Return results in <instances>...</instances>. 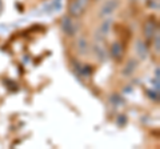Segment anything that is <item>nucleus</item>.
Masks as SVG:
<instances>
[{"mask_svg":"<svg viewBox=\"0 0 160 149\" xmlns=\"http://www.w3.org/2000/svg\"><path fill=\"white\" fill-rule=\"evenodd\" d=\"M60 28H62L64 35H67L69 37H73L79 31V24L73 20L72 16L64 15L62 17V20H60Z\"/></svg>","mask_w":160,"mask_h":149,"instance_id":"obj_1","label":"nucleus"},{"mask_svg":"<svg viewBox=\"0 0 160 149\" xmlns=\"http://www.w3.org/2000/svg\"><path fill=\"white\" fill-rule=\"evenodd\" d=\"M112 23L113 20L111 17H106L104 20L102 22V24L99 26L98 31H96V35H95V37H96V40H100V41H104V39H106L109 32H111V28H112Z\"/></svg>","mask_w":160,"mask_h":149,"instance_id":"obj_2","label":"nucleus"},{"mask_svg":"<svg viewBox=\"0 0 160 149\" xmlns=\"http://www.w3.org/2000/svg\"><path fill=\"white\" fill-rule=\"evenodd\" d=\"M120 2L119 0H107L103 3V6L99 9V16L100 17H108L119 8Z\"/></svg>","mask_w":160,"mask_h":149,"instance_id":"obj_3","label":"nucleus"},{"mask_svg":"<svg viewBox=\"0 0 160 149\" xmlns=\"http://www.w3.org/2000/svg\"><path fill=\"white\" fill-rule=\"evenodd\" d=\"M109 56H111L115 61H120L124 56V47L120 41H113L109 47Z\"/></svg>","mask_w":160,"mask_h":149,"instance_id":"obj_4","label":"nucleus"},{"mask_svg":"<svg viewBox=\"0 0 160 149\" xmlns=\"http://www.w3.org/2000/svg\"><path fill=\"white\" fill-rule=\"evenodd\" d=\"M159 31L158 29V26H156V22H153L152 19H149L144 23V27H143V33H144V37H146V40L149 41L152 40L153 35Z\"/></svg>","mask_w":160,"mask_h":149,"instance_id":"obj_5","label":"nucleus"},{"mask_svg":"<svg viewBox=\"0 0 160 149\" xmlns=\"http://www.w3.org/2000/svg\"><path fill=\"white\" fill-rule=\"evenodd\" d=\"M93 53L95 56H96V59L100 61V63H104L107 60L108 57V53L106 51V48H104L103 43L100 40H95V44H93Z\"/></svg>","mask_w":160,"mask_h":149,"instance_id":"obj_6","label":"nucleus"},{"mask_svg":"<svg viewBox=\"0 0 160 149\" xmlns=\"http://www.w3.org/2000/svg\"><path fill=\"white\" fill-rule=\"evenodd\" d=\"M139 65L138 60H135V59H129V60L124 64V67L122 69V76L124 77H131L132 74L135 73V71H136V68Z\"/></svg>","mask_w":160,"mask_h":149,"instance_id":"obj_7","label":"nucleus"},{"mask_svg":"<svg viewBox=\"0 0 160 149\" xmlns=\"http://www.w3.org/2000/svg\"><path fill=\"white\" fill-rule=\"evenodd\" d=\"M135 51H136L139 59H142V60H146L149 55V49H148L147 43L143 40H136V43H135Z\"/></svg>","mask_w":160,"mask_h":149,"instance_id":"obj_8","label":"nucleus"},{"mask_svg":"<svg viewBox=\"0 0 160 149\" xmlns=\"http://www.w3.org/2000/svg\"><path fill=\"white\" fill-rule=\"evenodd\" d=\"M84 9L80 4L76 2V0H72L71 3H69V7H68V15L69 16H72L73 19H78V17H80L84 13Z\"/></svg>","mask_w":160,"mask_h":149,"instance_id":"obj_9","label":"nucleus"},{"mask_svg":"<svg viewBox=\"0 0 160 149\" xmlns=\"http://www.w3.org/2000/svg\"><path fill=\"white\" fill-rule=\"evenodd\" d=\"M73 68L76 71L78 74H80L82 77H89L92 74V67L91 65H83L76 61H73Z\"/></svg>","mask_w":160,"mask_h":149,"instance_id":"obj_10","label":"nucleus"},{"mask_svg":"<svg viewBox=\"0 0 160 149\" xmlns=\"http://www.w3.org/2000/svg\"><path fill=\"white\" fill-rule=\"evenodd\" d=\"M76 48H78V53L84 56V55L88 53V49H89V44L87 41L86 37H79L78 39V43H76Z\"/></svg>","mask_w":160,"mask_h":149,"instance_id":"obj_11","label":"nucleus"},{"mask_svg":"<svg viewBox=\"0 0 160 149\" xmlns=\"http://www.w3.org/2000/svg\"><path fill=\"white\" fill-rule=\"evenodd\" d=\"M152 41H153V48H155V52L159 53V52H160V33H159V31L153 35Z\"/></svg>","mask_w":160,"mask_h":149,"instance_id":"obj_12","label":"nucleus"},{"mask_svg":"<svg viewBox=\"0 0 160 149\" xmlns=\"http://www.w3.org/2000/svg\"><path fill=\"white\" fill-rule=\"evenodd\" d=\"M109 100H111V103H113L116 107H120V105H122V104L124 103V101H123V99L120 97V96L118 95V93H113V95H112L111 97H109Z\"/></svg>","mask_w":160,"mask_h":149,"instance_id":"obj_13","label":"nucleus"},{"mask_svg":"<svg viewBox=\"0 0 160 149\" xmlns=\"http://www.w3.org/2000/svg\"><path fill=\"white\" fill-rule=\"evenodd\" d=\"M127 123H128V117H127L126 115H119V116H118V118H116L118 127H124Z\"/></svg>","mask_w":160,"mask_h":149,"instance_id":"obj_14","label":"nucleus"},{"mask_svg":"<svg viewBox=\"0 0 160 149\" xmlns=\"http://www.w3.org/2000/svg\"><path fill=\"white\" fill-rule=\"evenodd\" d=\"M148 96L152 99V100H159V91H156V89H149V91L147 92Z\"/></svg>","mask_w":160,"mask_h":149,"instance_id":"obj_15","label":"nucleus"},{"mask_svg":"<svg viewBox=\"0 0 160 149\" xmlns=\"http://www.w3.org/2000/svg\"><path fill=\"white\" fill-rule=\"evenodd\" d=\"M3 11V3H2V0H0V13H2Z\"/></svg>","mask_w":160,"mask_h":149,"instance_id":"obj_16","label":"nucleus"}]
</instances>
